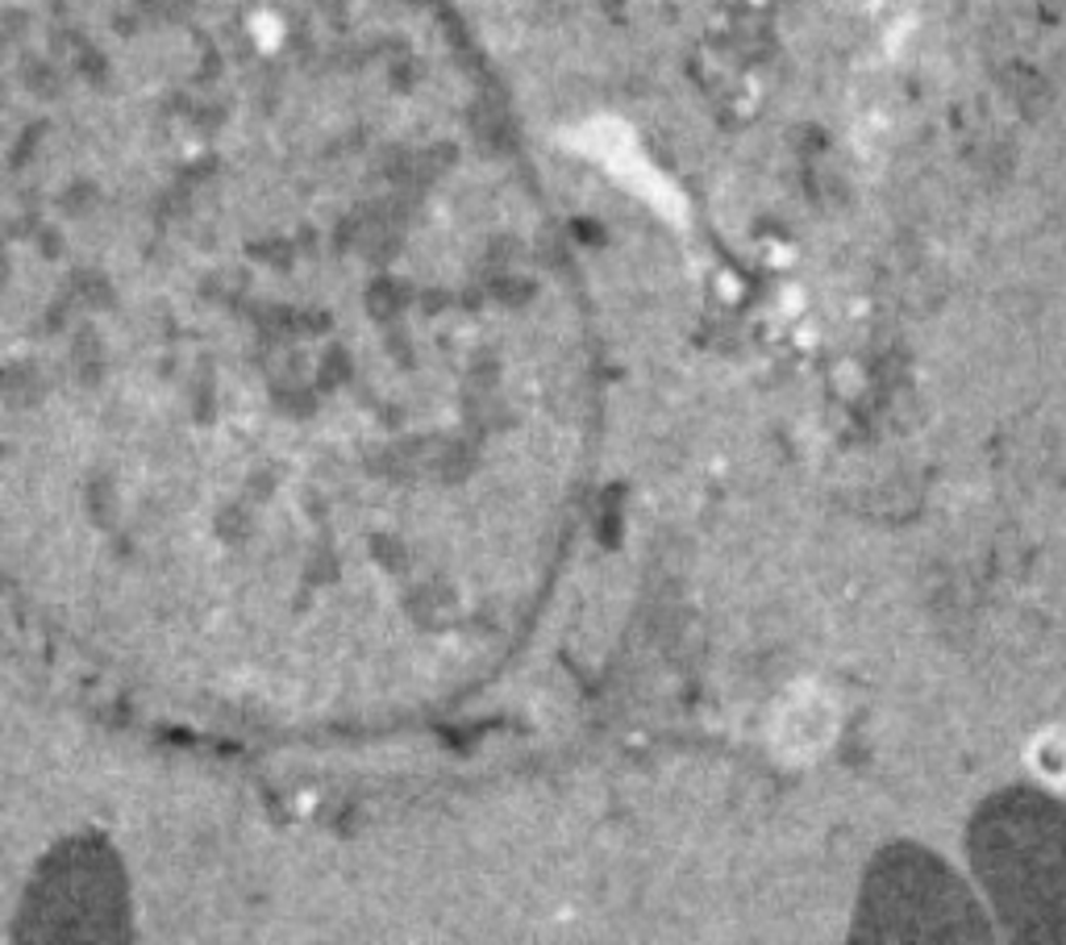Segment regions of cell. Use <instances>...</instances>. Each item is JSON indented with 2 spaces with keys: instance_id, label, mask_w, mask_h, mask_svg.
Returning a JSON list of instances; mask_svg holds the SVG:
<instances>
[{
  "instance_id": "1",
  "label": "cell",
  "mask_w": 1066,
  "mask_h": 945,
  "mask_svg": "<svg viewBox=\"0 0 1066 945\" xmlns=\"http://www.w3.org/2000/svg\"><path fill=\"white\" fill-rule=\"evenodd\" d=\"M971 867L1000 924L1020 942H1066V808L1000 791L971 825Z\"/></svg>"
},
{
  "instance_id": "2",
  "label": "cell",
  "mask_w": 1066,
  "mask_h": 945,
  "mask_svg": "<svg viewBox=\"0 0 1066 945\" xmlns=\"http://www.w3.org/2000/svg\"><path fill=\"white\" fill-rule=\"evenodd\" d=\"M858 942L988 937V917L954 874L917 846L879 854L854 917Z\"/></svg>"
}]
</instances>
